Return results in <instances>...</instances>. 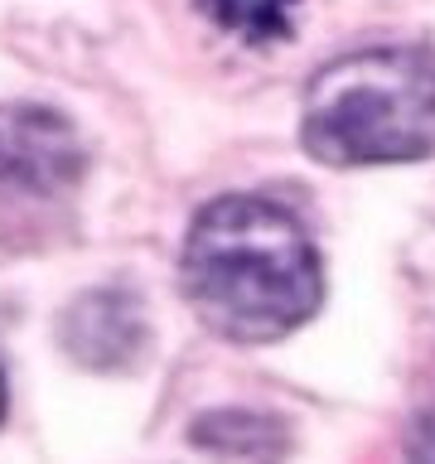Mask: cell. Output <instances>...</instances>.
<instances>
[{
  "label": "cell",
  "mask_w": 435,
  "mask_h": 464,
  "mask_svg": "<svg viewBox=\"0 0 435 464\" xmlns=\"http://www.w3.org/2000/svg\"><path fill=\"white\" fill-rule=\"evenodd\" d=\"M300 0H203V10H208L223 29H232L237 39H246V44L281 39L290 29V10Z\"/></svg>",
  "instance_id": "obj_6"
},
{
  "label": "cell",
  "mask_w": 435,
  "mask_h": 464,
  "mask_svg": "<svg viewBox=\"0 0 435 464\" xmlns=\"http://www.w3.org/2000/svg\"><path fill=\"white\" fill-rule=\"evenodd\" d=\"M304 145L324 165H401L435 155V53L358 49L324 63L304 92Z\"/></svg>",
  "instance_id": "obj_2"
},
{
  "label": "cell",
  "mask_w": 435,
  "mask_h": 464,
  "mask_svg": "<svg viewBox=\"0 0 435 464\" xmlns=\"http://www.w3.org/2000/svg\"><path fill=\"white\" fill-rule=\"evenodd\" d=\"M184 285L213 334L271 343L314 319L324 300V266L290 208L232 194L208 203L188 227Z\"/></svg>",
  "instance_id": "obj_1"
},
{
  "label": "cell",
  "mask_w": 435,
  "mask_h": 464,
  "mask_svg": "<svg viewBox=\"0 0 435 464\" xmlns=\"http://www.w3.org/2000/svg\"><path fill=\"white\" fill-rule=\"evenodd\" d=\"M5 401H10V392H5V368H0V420H5Z\"/></svg>",
  "instance_id": "obj_7"
},
{
  "label": "cell",
  "mask_w": 435,
  "mask_h": 464,
  "mask_svg": "<svg viewBox=\"0 0 435 464\" xmlns=\"http://www.w3.org/2000/svg\"><path fill=\"white\" fill-rule=\"evenodd\" d=\"M82 179V140L68 116L34 102L0 107V184L20 194H58Z\"/></svg>",
  "instance_id": "obj_3"
},
{
  "label": "cell",
  "mask_w": 435,
  "mask_h": 464,
  "mask_svg": "<svg viewBox=\"0 0 435 464\" xmlns=\"http://www.w3.org/2000/svg\"><path fill=\"white\" fill-rule=\"evenodd\" d=\"M58 339H63V348L82 368H97V372L130 368L145 348L140 304L126 290H87V295L68 304Z\"/></svg>",
  "instance_id": "obj_4"
},
{
  "label": "cell",
  "mask_w": 435,
  "mask_h": 464,
  "mask_svg": "<svg viewBox=\"0 0 435 464\" xmlns=\"http://www.w3.org/2000/svg\"><path fill=\"white\" fill-rule=\"evenodd\" d=\"M194 445L232 459H271L290 445V435L276 426V416L256 411H208L194 426Z\"/></svg>",
  "instance_id": "obj_5"
}]
</instances>
